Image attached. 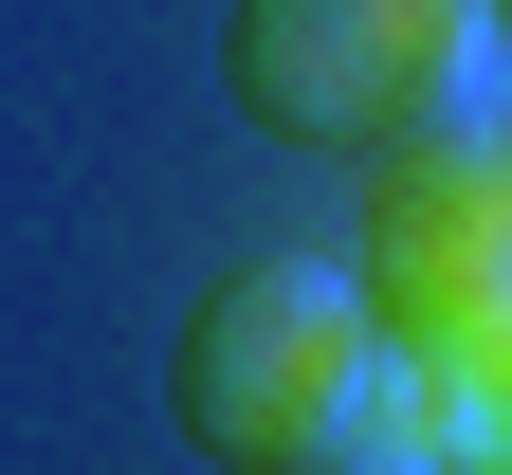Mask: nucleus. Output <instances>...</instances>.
<instances>
[{"label":"nucleus","mask_w":512,"mask_h":475,"mask_svg":"<svg viewBox=\"0 0 512 475\" xmlns=\"http://www.w3.org/2000/svg\"><path fill=\"white\" fill-rule=\"evenodd\" d=\"M220 74L275 147L330 165H421L512 128V0H238Z\"/></svg>","instance_id":"f257e3e1"},{"label":"nucleus","mask_w":512,"mask_h":475,"mask_svg":"<svg viewBox=\"0 0 512 475\" xmlns=\"http://www.w3.org/2000/svg\"><path fill=\"white\" fill-rule=\"evenodd\" d=\"M384 348H403V329H384L366 256H238V275L183 311V348H165V421L220 475H311L366 421Z\"/></svg>","instance_id":"f03ea898"},{"label":"nucleus","mask_w":512,"mask_h":475,"mask_svg":"<svg viewBox=\"0 0 512 475\" xmlns=\"http://www.w3.org/2000/svg\"><path fill=\"white\" fill-rule=\"evenodd\" d=\"M366 293H384V329H403L421 366L512 384V128H494V147L384 165V201H366Z\"/></svg>","instance_id":"7ed1b4c3"},{"label":"nucleus","mask_w":512,"mask_h":475,"mask_svg":"<svg viewBox=\"0 0 512 475\" xmlns=\"http://www.w3.org/2000/svg\"><path fill=\"white\" fill-rule=\"evenodd\" d=\"M311 475H476V384H458V366H421V348H384L366 421L311 457Z\"/></svg>","instance_id":"20e7f679"}]
</instances>
